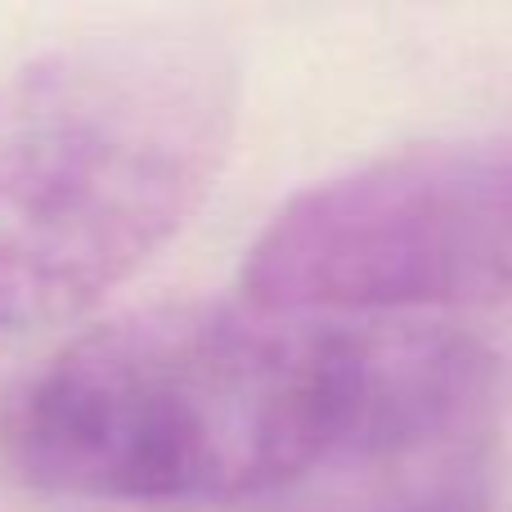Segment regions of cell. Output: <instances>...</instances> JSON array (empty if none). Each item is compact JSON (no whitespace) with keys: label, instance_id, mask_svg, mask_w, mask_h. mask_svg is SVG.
I'll return each instance as SVG.
<instances>
[{"label":"cell","instance_id":"6da1fadb","mask_svg":"<svg viewBox=\"0 0 512 512\" xmlns=\"http://www.w3.org/2000/svg\"><path fill=\"white\" fill-rule=\"evenodd\" d=\"M486 355L441 333H360L256 301H180L68 342L9 414V463L45 495L230 504L337 459L463 423Z\"/></svg>","mask_w":512,"mask_h":512},{"label":"cell","instance_id":"7a4b0ae2","mask_svg":"<svg viewBox=\"0 0 512 512\" xmlns=\"http://www.w3.org/2000/svg\"><path fill=\"white\" fill-rule=\"evenodd\" d=\"M239 126L216 36L140 23L0 77V333L95 310L203 207Z\"/></svg>","mask_w":512,"mask_h":512},{"label":"cell","instance_id":"3957f363","mask_svg":"<svg viewBox=\"0 0 512 512\" xmlns=\"http://www.w3.org/2000/svg\"><path fill=\"white\" fill-rule=\"evenodd\" d=\"M243 292L288 315L512 297V144H423L301 189L256 234Z\"/></svg>","mask_w":512,"mask_h":512}]
</instances>
